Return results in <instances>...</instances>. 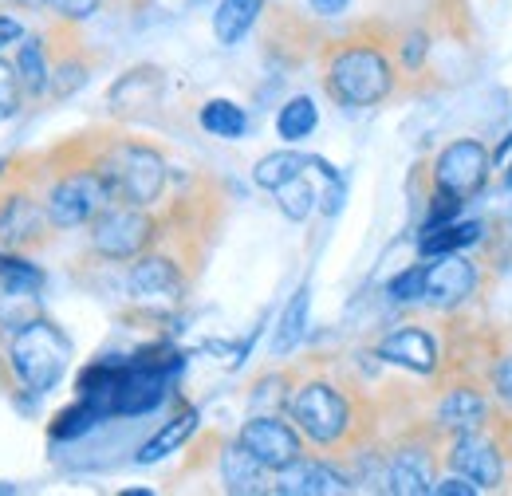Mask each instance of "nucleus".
<instances>
[{
	"label": "nucleus",
	"instance_id": "obj_1",
	"mask_svg": "<svg viewBox=\"0 0 512 496\" xmlns=\"http://www.w3.org/2000/svg\"><path fill=\"white\" fill-rule=\"evenodd\" d=\"M284 414L304 434L312 453L335 457L343 465L367 445H375V434H379L375 426L379 410L363 390V382L323 363H312L288 378Z\"/></svg>",
	"mask_w": 512,
	"mask_h": 496
},
{
	"label": "nucleus",
	"instance_id": "obj_2",
	"mask_svg": "<svg viewBox=\"0 0 512 496\" xmlns=\"http://www.w3.org/2000/svg\"><path fill=\"white\" fill-rule=\"evenodd\" d=\"M316 56H320V87L335 107L371 111L402 91L394 24L383 16H367L343 28L339 36H323Z\"/></svg>",
	"mask_w": 512,
	"mask_h": 496
},
{
	"label": "nucleus",
	"instance_id": "obj_3",
	"mask_svg": "<svg viewBox=\"0 0 512 496\" xmlns=\"http://www.w3.org/2000/svg\"><path fill=\"white\" fill-rule=\"evenodd\" d=\"M75 347L67 331L36 311L12 331H0V390L8 398H44L64 382Z\"/></svg>",
	"mask_w": 512,
	"mask_h": 496
},
{
	"label": "nucleus",
	"instance_id": "obj_4",
	"mask_svg": "<svg viewBox=\"0 0 512 496\" xmlns=\"http://www.w3.org/2000/svg\"><path fill=\"white\" fill-rule=\"evenodd\" d=\"M87 150L115 201L142 209H158L166 201L170 158L150 138H138L127 130H95L87 134Z\"/></svg>",
	"mask_w": 512,
	"mask_h": 496
},
{
	"label": "nucleus",
	"instance_id": "obj_5",
	"mask_svg": "<svg viewBox=\"0 0 512 496\" xmlns=\"http://www.w3.org/2000/svg\"><path fill=\"white\" fill-rule=\"evenodd\" d=\"M111 201V189L91 162L87 134H71L67 142L44 150V205L60 233L87 229Z\"/></svg>",
	"mask_w": 512,
	"mask_h": 496
},
{
	"label": "nucleus",
	"instance_id": "obj_6",
	"mask_svg": "<svg viewBox=\"0 0 512 496\" xmlns=\"http://www.w3.org/2000/svg\"><path fill=\"white\" fill-rule=\"evenodd\" d=\"M205 248L162 237L154 248L134 256L123 272V296L138 319H166L182 308L193 276L201 272Z\"/></svg>",
	"mask_w": 512,
	"mask_h": 496
},
{
	"label": "nucleus",
	"instance_id": "obj_7",
	"mask_svg": "<svg viewBox=\"0 0 512 496\" xmlns=\"http://www.w3.org/2000/svg\"><path fill=\"white\" fill-rule=\"evenodd\" d=\"M44 205V154H16L0 166V248L32 256L56 241Z\"/></svg>",
	"mask_w": 512,
	"mask_h": 496
},
{
	"label": "nucleus",
	"instance_id": "obj_8",
	"mask_svg": "<svg viewBox=\"0 0 512 496\" xmlns=\"http://www.w3.org/2000/svg\"><path fill=\"white\" fill-rule=\"evenodd\" d=\"M166 233V221L158 209L111 201L91 225H87V256L103 264H130L146 248H154Z\"/></svg>",
	"mask_w": 512,
	"mask_h": 496
},
{
	"label": "nucleus",
	"instance_id": "obj_9",
	"mask_svg": "<svg viewBox=\"0 0 512 496\" xmlns=\"http://www.w3.org/2000/svg\"><path fill=\"white\" fill-rule=\"evenodd\" d=\"M442 473V437L422 418V426L398 434L383 449V493L390 496H430Z\"/></svg>",
	"mask_w": 512,
	"mask_h": 496
},
{
	"label": "nucleus",
	"instance_id": "obj_10",
	"mask_svg": "<svg viewBox=\"0 0 512 496\" xmlns=\"http://www.w3.org/2000/svg\"><path fill=\"white\" fill-rule=\"evenodd\" d=\"M501 418L485 378L477 374H442V390L426 414V426L434 434L453 437V434H469V430H489L493 422Z\"/></svg>",
	"mask_w": 512,
	"mask_h": 496
},
{
	"label": "nucleus",
	"instance_id": "obj_11",
	"mask_svg": "<svg viewBox=\"0 0 512 496\" xmlns=\"http://www.w3.org/2000/svg\"><path fill=\"white\" fill-rule=\"evenodd\" d=\"M442 469L446 473H461L481 493H501V489L512 485V461L493 426L446 437L442 441Z\"/></svg>",
	"mask_w": 512,
	"mask_h": 496
},
{
	"label": "nucleus",
	"instance_id": "obj_12",
	"mask_svg": "<svg viewBox=\"0 0 512 496\" xmlns=\"http://www.w3.org/2000/svg\"><path fill=\"white\" fill-rule=\"evenodd\" d=\"M493 170H497L493 166V150L481 138H453L430 162V186L446 189L461 201H473V197L485 193Z\"/></svg>",
	"mask_w": 512,
	"mask_h": 496
},
{
	"label": "nucleus",
	"instance_id": "obj_13",
	"mask_svg": "<svg viewBox=\"0 0 512 496\" xmlns=\"http://www.w3.org/2000/svg\"><path fill=\"white\" fill-rule=\"evenodd\" d=\"M485 288V268L469 252H446L426 260V296L422 304L438 315H457Z\"/></svg>",
	"mask_w": 512,
	"mask_h": 496
},
{
	"label": "nucleus",
	"instance_id": "obj_14",
	"mask_svg": "<svg viewBox=\"0 0 512 496\" xmlns=\"http://www.w3.org/2000/svg\"><path fill=\"white\" fill-rule=\"evenodd\" d=\"M44 40H48V56H52V91H48V99H52V103H64L75 91L87 87V79H91L95 67H99V56L87 48L79 24L48 20Z\"/></svg>",
	"mask_w": 512,
	"mask_h": 496
},
{
	"label": "nucleus",
	"instance_id": "obj_15",
	"mask_svg": "<svg viewBox=\"0 0 512 496\" xmlns=\"http://www.w3.org/2000/svg\"><path fill=\"white\" fill-rule=\"evenodd\" d=\"M237 441L253 453L272 477L284 473L288 465H296L304 453H312L304 434L292 426L288 414L284 418L280 414H253V418H245L241 430H237Z\"/></svg>",
	"mask_w": 512,
	"mask_h": 496
},
{
	"label": "nucleus",
	"instance_id": "obj_16",
	"mask_svg": "<svg viewBox=\"0 0 512 496\" xmlns=\"http://www.w3.org/2000/svg\"><path fill=\"white\" fill-rule=\"evenodd\" d=\"M375 359L418 374V378H438L446 371V343L426 323H398L375 343Z\"/></svg>",
	"mask_w": 512,
	"mask_h": 496
},
{
	"label": "nucleus",
	"instance_id": "obj_17",
	"mask_svg": "<svg viewBox=\"0 0 512 496\" xmlns=\"http://www.w3.org/2000/svg\"><path fill=\"white\" fill-rule=\"evenodd\" d=\"M272 493L280 496H339L355 493V477L343 461L323 457V453H304L296 465L272 477Z\"/></svg>",
	"mask_w": 512,
	"mask_h": 496
},
{
	"label": "nucleus",
	"instance_id": "obj_18",
	"mask_svg": "<svg viewBox=\"0 0 512 496\" xmlns=\"http://www.w3.org/2000/svg\"><path fill=\"white\" fill-rule=\"evenodd\" d=\"M268 16V28H264V52L276 63L292 67V63H304L308 52L323 44V36L316 32V16L300 12V8H288V4H276L272 12L264 8ZM320 52V48H316Z\"/></svg>",
	"mask_w": 512,
	"mask_h": 496
},
{
	"label": "nucleus",
	"instance_id": "obj_19",
	"mask_svg": "<svg viewBox=\"0 0 512 496\" xmlns=\"http://www.w3.org/2000/svg\"><path fill=\"white\" fill-rule=\"evenodd\" d=\"M162 91H166V75H162V67H154V63H138V67L123 71V75L111 83V91H107V107H111L119 119H142V115H150V111L162 103Z\"/></svg>",
	"mask_w": 512,
	"mask_h": 496
},
{
	"label": "nucleus",
	"instance_id": "obj_20",
	"mask_svg": "<svg viewBox=\"0 0 512 496\" xmlns=\"http://www.w3.org/2000/svg\"><path fill=\"white\" fill-rule=\"evenodd\" d=\"M217 473H221V489L233 496H260L272 493V473L256 461L253 453L233 437L229 445H221L217 457Z\"/></svg>",
	"mask_w": 512,
	"mask_h": 496
},
{
	"label": "nucleus",
	"instance_id": "obj_21",
	"mask_svg": "<svg viewBox=\"0 0 512 496\" xmlns=\"http://www.w3.org/2000/svg\"><path fill=\"white\" fill-rule=\"evenodd\" d=\"M12 67H16V79H20V91L28 103H40L48 99L52 91V56H48V40L44 32L40 36H20V44L12 48Z\"/></svg>",
	"mask_w": 512,
	"mask_h": 496
},
{
	"label": "nucleus",
	"instance_id": "obj_22",
	"mask_svg": "<svg viewBox=\"0 0 512 496\" xmlns=\"http://www.w3.org/2000/svg\"><path fill=\"white\" fill-rule=\"evenodd\" d=\"M489 237V225L485 221H449L442 229H418V256L422 260H434V256H446V252H469V248L485 245Z\"/></svg>",
	"mask_w": 512,
	"mask_h": 496
},
{
	"label": "nucleus",
	"instance_id": "obj_23",
	"mask_svg": "<svg viewBox=\"0 0 512 496\" xmlns=\"http://www.w3.org/2000/svg\"><path fill=\"white\" fill-rule=\"evenodd\" d=\"M268 0H221L213 8V40L221 48H237L264 16Z\"/></svg>",
	"mask_w": 512,
	"mask_h": 496
},
{
	"label": "nucleus",
	"instance_id": "obj_24",
	"mask_svg": "<svg viewBox=\"0 0 512 496\" xmlns=\"http://www.w3.org/2000/svg\"><path fill=\"white\" fill-rule=\"evenodd\" d=\"M197 126L221 142H237L249 134V111L233 99H205L197 111Z\"/></svg>",
	"mask_w": 512,
	"mask_h": 496
},
{
	"label": "nucleus",
	"instance_id": "obj_25",
	"mask_svg": "<svg viewBox=\"0 0 512 496\" xmlns=\"http://www.w3.org/2000/svg\"><path fill=\"white\" fill-rule=\"evenodd\" d=\"M193 430H197V410H193V406H186L178 418H170V422H166L158 434L150 437V441H146V445L134 453V461H138V465H154V461H162L166 453H178V449H182V445L193 437Z\"/></svg>",
	"mask_w": 512,
	"mask_h": 496
},
{
	"label": "nucleus",
	"instance_id": "obj_26",
	"mask_svg": "<svg viewBox=\"0 0 512 496\" xmlns=\"http://www.w3.org/2000/svg\"><path fill=\"white\" fill-rule=\"evenodd\" d=\"M308 166H312V154H300V150H276V154H264V158L253 166V182L260 189H268V193H276L284 182L308 174Z\"/></svg>",
	"mask_w": 512,
	"mask_h": 496
},
{
	"label": "nucleus",
	"instance_id": "obj_27",
	"mask_svg": "<svg viewBox=\"0 0 512 496\" xmlns=\"http://www.w3.org/2000/svg\"><path fill=\"white\" fill-rule=\"evenodd\" d=\"M316 126H320V107H316L312 95H292V99L276 111V134H280L288 146L312 138Z\"/></svg>",
	"mask_w": 512,
	"mask_h": 496
},
{
	"label": "nucleus",
	"instance_id": "obj_28",
	"mask_svg": "<svg viewBox=\"0 0 512 496\" xmlns=\"http://www.w3.org/2000/svg\"><path fill=\"white\" fill-rule=\"evenodd\" d=\"M308 308H312V288L300 284L296 296H292V304L284 308L276 339H272V355H276V359H284V355H292V351L300 347V339H304V331H308Z\"/></svg>",
	"mask_w": 512,
	"mask_h": 496
},
{
	"label": "nucleus",
	"instance_id": "obj_29",
	"mask_svg": "<svg viewBox=\"0 0 512 496\" xmlns=\"http://www.w3.org/2000/svg\"><path fill=\"white\" fill-rule=\"evenodd\" d=\"M272 197H276V209H280L288 221H308V217L316 213V201H320V193H316V186H312L308 174L284 182Z\"/></svg>",
	"mask_w": 512,
	"mask_h": 496
},
{
	"label": "nucleus",
	"instance_id": "obj_30",
	"mask_svg": "<svg viewBox=\"0 0 512 496\" xmlns=\"http://www.w3.org/2000/svg\"><path fill=\"white\" fill-rule=\"evenodd\" d=\"M422 296H426V260L402 268V272L390 276V284H386V300H390V304L410 308V304H422Z\"/></svg>",
	"mask_w": 512,
	"mask_h": 496
},
{
	"label": "nucleus",
	"instance_id": "obj_31",
	"mask_svg": "<svg viewBox=\"0 0 512 496\" xmlns=\"http://www.w3.org/2000/svg\"><path fill=\"white\" fill-rule=\"evenodd\" d=\"M481 378H485V386H489L497 410H501V414H512V351L493 355V363L485 367Z\"/></svg>",
	"mask_w": 512,
	"mask_h": 496
},
{
	"label": "nucleus",
	"instance_id": "obj_32",
	"mask_svg": "<svg viewBox=\"0 0 512 496\" xmlns=\"http://www.w3.org/2000/svg\"><path fill=\"white\" fill-rule=\"evenodd\" d=\"M465 205H469V201L453 197V193H446V189L430 186V197H426V221H422V229H442V225H449V221H457V217L465 213Z\"/></svg>",
	"mask_w": 512,
	"mask_h": 496
},
{
	"label": "nucleus",
	"instance_id": "obj_33",
	"mask_svg": "<svg viewBox=\"0 0 512 496\" xmlns=\"http://www.w3.org/2000/svg\"><path fill=\"white\" fill-rule=\"evenodd\" d=\"M95 422H103V414L87 402V398H79L71 410H64L60 418H56V426H52V437H75L83 434V430H91Z\"/></svg>",
	"mask_w": 512,
	"mask_h": 496
},
{
	"label": "nucleus",
	"instance_id": "obj_34",
	"mask_svg": "<svg viewBox=\"0 0 512 496\" xmlns=\"http://www.w3.org/2000/svg\"><path fill=\"white\" fill-rule=\"evenodd\" d=\"M103 4L107 0H48L44 12H48V20H64V24H79L83 28Z\"/></svg>",
	"mask_w": 512,
	"mask_h": 496
},
{
	"label": "nucleus",
	"instance_id": "obj_35",
	"mask_svg": "<svg viewBox=\"0 0 512 496\" xmlns=\"http://www.w3.org/2000/svg\"><path fill=\"white\" fill-rule=\"evenodd\" d=\"M24 103H28V99H24V91H20L16 67H12V60H4V56H0V123H4V119H12Z\"/></svg>",
	"mask_w": 512,
	"mask_h": 496
},
{
	"label": "nucleus",
	"instance_id": "obj_36",
	"mask_svg": "<svg viewBox=\"0 0 512 496\" xmlns=\"http://www.w3.org/2000/svg\"><path fill=\"white\" fill-rule=\"evenodd\" d=\"M481 489L473 485V481H465L461 473H438V481H434V489H430V496H477Z\"/></svg>",
	"mask_w": 512,
	"mask_h": 496
},
{
	"label": "nucleus",
	"instance_id": "obj_37",
	"mask_svg": "<svg viewBox=\"0 0 512 496\" xmlns=\"http://www.w3.org/2000/svg\"><path fill=\"white\" fill-rule=\"evenodd\" d=\"M20 36H24V24L4 8V12H0V52L12 48V44H20Z\"/></svg>",
	"mask_w": 512,
	"mask_h": 496
},
{
	"label": "nucleus",
	"instance_id": "obj_38",
	"mask_svg": "<svg viewBox=\"0 0 512 496\" xmlns=\"http://www.w3.org/2000/svg\"><path fill=\"white\" fill-rule=\"evenodd\" d=\"M347 8H351V0H308V12L316 20H339Z\"/></svg>",
	"mask_w": 512,
	"mask_h": 496
},
{
	"label": "nucleus",
	"instance_id": "obj_39",
	"mask_svg": "<svg viewBox=\"0 0 512 496\" xmlns=\"http://www.w3.org/2000/svg\"><path fill=\"white\" fill-rule=\"evenodd\" d=\"M493 430H497V437H501V445H505V453H509V461H512V414H501V418L493 422Z\"/></svg>",
	"mask_w": 512,
	"mask_h": 496
},
{
	"label": "nucleus",
	"instance_id": "obj_40",
	"mask_svg": "<svg viewBox=\"0 0 512 496\" xmlns=\"http://www.w3.org/2000/svg\"><path fill=\"white\" fill-rule=\"evenodd\" d=\"M0 8H12V12H44L48 0H0Z\"/></svg>",
	"mask_w": 512,
	"mask_h": 496
},
{
	"label": "nucleus",
	"instance_id": "obj_41",
	"mask_svg": "<svg viewBox=\"0 0 512 496\" xmlns=\"http://www.w3.org/2000/svg\"><path fill=\"white\" fill-rule=\"evenodd\" d=\"M509 154H512V130L501 138V146L493 150V166H505V162H509Z\"/></svg>",
	"mask_w": 512,
	"mask_h": 496
},
{
	"label": "nucleus",
	"instance_id": "obj_42",
	"mask_svg": "<svg viewBox=\"0 0 512 496\" xmlns=\"http://www.w3.org/2000/svg\"><path fill=\"white\" fill-rule=\"evenodd\" d=\"M501 189H505V193H512V154H509V170L501 174Z\"/></svg>",
	"mask_w": 512,
	"mask_h": 496
},
{
	"label": "nucleus",
	"instance_id": "obj_43",
	"mask_svg": "<svg viewBox=\"0 0 512 496\" xmlns=\"http://www.w3.org/2000/svg\"><path fill=\"white\" fill-rule=\"evenodd\" d=\"M111 4H119V8H142L146 0H111Z\"/></svg>",
	"mask_w": 512,
	"mask_h": 496
},
{
	"label": "nucleus",
	"instance_id": "obj_44",
	"mask_svg": "<svg viewBox=\"0 0 512 496\" xmlns=\"http://www.w3.org/2000/svg\"><path fill=\"white\" fill-rule=\"evenodd\" d=\"M4 493H12V489H8V485H0V496H4Z\"/></svg>",
	"mask_w": 512,
	"mask_h": 496
}]
</instances>
